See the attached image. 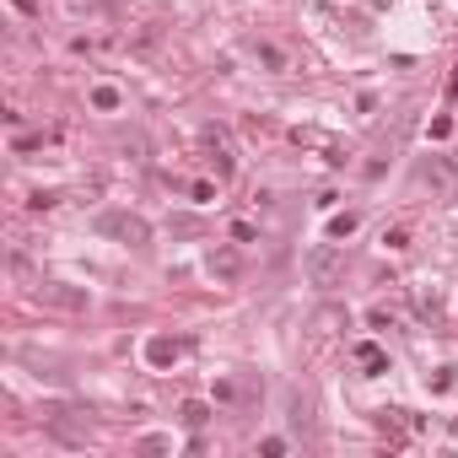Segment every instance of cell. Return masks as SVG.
Returning a JSON list of instances; mask_svg holds the SVG:
<instances>
[{
	"instance_id": "obj_1",
	"label": "cell",
	"mask_w": 458,
	"mask_h": 458,
	"mask_svg": "<svg viewBox=\"0 0 458 458\" xmlns=\"http://www.w3.org/2000/svg\"><path fill=\"white\" fill-rule=\"evenodd\" d=\"M307 275H313V286H340V275H345V253H340L335 243H318V248L307 253Z\"/></svg>"
},
{
	"instance_id": "obj_2",
	"label": "cell",
	"mask_w": 458,
	"mask_h": 458,
	"mask_svg": "<svg viewBox=\"0 0 458 458\" xmlns=\"http://www.w3.org/2000/svg\"><path fill=\"white\" fill-rule=\"evenodd\" d=\"M97 232H108V238H124V243H146L151 232H146L141 216H124V210H108V216L97 221Z\"/></svg>"
},
{
	"instance_id": "obj_3",
	"label": "cell",
	"mask_w": 458,
	"mask_h": 458,
	"mask_svg": "<svg viewBox=\"0 0 458 458\" xmlns=\"http://www.w3.org/2000/svg\"><path fill=\"white\" fill-rule=\"evenodd\" d=\"M178 356H183V340H168V335L146 340V362H151V367H173Z\"/></svg>"
},
{
	"instance_id": "obj_4",
	"label": "cell",
	"mask_w": 458,
	"mask_h": 458,
	"mask_svg": "<svg viewBox=\"0 0 458 458\" xmlns=\"http://www.w3.org/2000/svg\"><path fill=\"white\" fill-rule=\"evenodd\" d=\"M38 302H54V307H86V291H71L60 280H44L38 286Z\"/></svg>"
},
{
	"instance_id": "obj_5",
	"label": "cell",
	"mask_w": 458,
	"mask_h": 458,
	"mask_svg": "<svg viewBox=\"0 0 458 458\" xmlns=\"http://www.w3.org/2000/svg\"><path fill=\"white\" fill-rule=\"evenodd\" d=\"M210 275H216V280H238V253L216 248V253H210Z\"/></svg>"
},
{
	"instance_id": "obj_6",
	"label": "cell",
	"mask_w": 458,
	"mask_h": 458,
	"mask_svg": "<svg viewBox=\"0 0 458 458\" xmlns=\"http://www.w3.org/2000/svg\"><path fill=\"white\" fill-rule=\"evenodd\" d=\"M356 362H362L372 377H377V372H388V356H383L377 345H356Z\"/></svg>"
},
{
	"instance_id": "obj_7",
	"label": "cell",
	"mask_w": 458,
	"mask_h": 458,
	"mask_svg": "<svg viewBox=\"0 0 458 458\" xmlns=\"http://www.w3.org/2000/svg\"><path fill=\"white\" fill-rule=\"evenodd\" d=\"M183 426H189V432H200V426H205L210 421V404H200V399H189V404H183Z\"/></svg>"
},
{
	"instance_id": "obj_8",
	"label": "cell",
	"mask_w": 458,
	"mask_h": 458,
	"mask_svg": "<svg viewBox=\"0 0 458 458\" xmlns=\"http://www.w3.org/2000/svg\"><path fill=\"white\" fill-rule=\"evenodd\" d=\"M92 108L113 113V108H119V86H108V81H103V86H92Z\"/></svg>"
},
{
	"instance_id": "obj_9",
	"label": "cell",
	"mask_w": 458,
	"mask_h": 458,
	"mask_svg": "<svg viewBox=\"0 0 458 458\" xmlns=\"http://www.w3.org/2000/svg\"><path fill=\"white\" fill-rule=\"evenodd\" d=\"M350 232H356V216H350V210H345V216H335V221H329V238H350Z\"/></svg>"
},
{
	"instance_id": "obj_10",
	"label": "cell",
	"mask_w": 458,
	"mask_h": 458,
	"mask_svg": "<svg viewBox=\"0 0 458 458\" xmlns=\"http://www.w3.org/2000/svg\"><path fill=\"white\" fill-rule=\"evenodd\" d=\"M189 194H194V200H200V205H210V200H216V183H194Z\"/></svg>"
},
{
	"instance_id": "obj_11",
	"label": "cell",
	"mask_w": 458,
	"mask_h": 458,
	"mask_svg": "<svg viewBox=\"0 0 458 458\" xmlns=\"http://www.w3.org/2000/svg\"><path fill=\"white\" fill-rule=\"evenodd\" d=\"M168 447H173L168 437H146V442H141V453H168Z\"/></svg>"
},
{
	"instance_id": "obj_12",
	"label": "cell",
	"mask_w": 458,
	"mask_h": 458,
	"mask_svg": "<svg viewBox=\"0 0 458 458\" xmlns=\"http://www.w3.org/2000/svg\"><path fill=\"white\" fill-rule=\"evenodd\" d=\"M447 97H458V71H453V81H447Z\"/></svg>"
}]
</instances>
